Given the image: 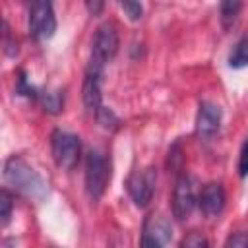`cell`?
Segmentation results:
<instances>
[{
  "label": "cell",
  "instance_id": "1",
  "mask_svg": "<svg viewBox=\"0 0 248 248\" xmlns=\"http://www.w3.org/2000/svg\"><path fill=\"white\" fill-rule=\"evenodd\" d=\"M4 182L8 188H12L16 194L43 202L48 196V184L46 180L21 157L12 155L4 163Z\"/></svg>",
  "mask_w": 248,
  "mask_h": 248
},
{
  "label": "cell",
  "instance_id": "2",
  "mask_svg": "<svg viewBox=\"0 0 248 248\" xmlns=\"http://www.w3.org/2000/svg\"><path fill=\"white\" fill-rule=\"evenodd\" d=\"M110 182V161L99 149H89L85 157V192L91 200H101Z\"/></svg>",
  "mask_w": 248,
  "mask_h": 248
},
{
  "label": "cell",
  "instance_id": "3",
  "mask_svg": "<svg viewBox=\"0 0 248 248\" xmlns=\"http://www.w3.org/2000/svg\"><path fill=\"white\" fill-rule=\"evenodd\" d=\"M118 46H120V37H118L116 25L112 21L101 23L97 27L95 35H93L89 64L91 66H97V68H105V64L116 56Z\"/></svg>",
  "mask_w": 248,
  "mask_h": 248
},
{
  "label": "cell",
  "instance_id": "4",
  "mask_svg": "<svg viewBox=\"0 0 248 248\" xmlns=\"http://www.w3.org/2000/svg\"><path fill=\"white\" fill-rule=\"evenodd\" d=\"M50 151H52L54 163L60 169L74 170L76 165L79 163V155H81L79 136L64 132V130H54L50 136Z\"/></svg>",
  "mask_w": 248,
  "mask_h": 248
},
{
  "label": "cell",
  "instance_id": "5",
  "mask_svg": "<svg viewBox=\"0 0 248 248\" xmlns=\"http://www.w3.org/2000/svg\"><path fill=\"white\" fill-rule=\"evenodd\" d=\"M198 205V194H196V180L190 174H178L174 188H172V200H170V209L172 217L178 223H184L192 211Z\"/></svg>",
  "mask_w": 248,
  "mask_h": 248
},
{
  "label": "cell",
  "instance_id": "6",
  "mask_svg": "<svg viewBox=\"0 0 248 248\" xmlns=\"http://www.w3.org/2000/svg\"><path fill=\"white\" fill-rule=\"evenodd\" d=\"M155 182H157V170L155 167H143L138 170H132L126 178V192L136 203V207H147L155 194Z\"/></svg>",
  "mask_w": 248,
  "mask_h": 248
},
{
  "label": "cell",
  "instance_id": "7",
  "mask_svg": "<svg viewBox=\"0 0 248 248\" xmlns=\"http://www.w3.org/2000/svg\"><path fill=\"white\" fill-rule=\"evenodd\" d=\"M56 31L52 0H33L29 8V35L35 41H46Z\"/></svg>",
  "mask_w": 248,
  "mask_h": 248
},
{
  "label": "cell",
  "instance_id": "8",
  "mask_svg": "<svg viewBox=\"0 0 248 248\" xmlns=\"http://www.w3.org/2000/svg\"><path fill=\"white\" fill-rule=\"evenodd\" d=\"M172 240V225L163 213H149L141 225V246H167Z\"/></svg>",
  "mask_w": 248,
  "mask_h": 248
},
{
  "label": "cell",
  "instance_id": "9",
  "mask_svg": "<svg viewBox=\"0 0 248 248\" xmlns=\"http://www.w3.org/2000/svg\"><path fill=\"white\" fill-rule=\"evenodd\" d=\"M221 120H223L221 107L211 101H202L196 114V136L200 138V141L203 143L213 141L221 130Z\"/></svg>",
  "mask_w": 248,
  "mask_h": 248
},
{
  "label": "cell",
  "instance_id": "10",
  "mask_svg": "<svg viewBox=\"0 0 248 248\" xmlns=\"http://www.w3.org/2000/svg\"><path fill=\"white\" fill-rule=\"evenodd\" d=\"M101 83H103V68L87 64L83 85H81V99L85 108L95 114L103 107V93H101Z\"/></svg>",
  "mask_w": 248,
  "mask_h": 248
},
{
  "label": "cell",
  "instance_id": "11",
  "mask_svg": "<svg viewBox=\"0 0 248 248\" xmlns=\"http://www.w3.org/2000/svg\"><path fill=\"white\" fill-rule=\"evenodd\" d=\"M225 202H227V196H225V188L221 182H209L198 194L200 211L209 219H215L223 213Z\"/></svg>",
  "mask_w": 248,
  "mask_h": 248
},
{
  "label": "cell",
  "instance_id": "12",
  "mask_svg": "<svg viewBox=\"0 0 248 248\" xmlns=\"http://www.w3.org/2000/svg\"><path fill=\"white\" fill-rule=\"evenodd\" d=\"M240 12H242V0H221V4H219V19H221V25H223L225 31L231 29L236 23Z\"/></svg>",
  "mask_w": 248,
  "mask_h": 248
},
{
  "label": "cell",
  "instance_id": "13",
  "mask_svg": "<svg viewBox=\"0 0 248 248\" xmlns=\"http://www.w3.org/2000/svg\"><path fill=\"white\" fill-rule=\"evenodd\" d=\"M39 103H41L45 112L60 114L64 108V93L62 91H45L39 95Z\"/></svg>",
  "mask_w": 248,
  "mask_h": 248
},
{
  "label": "cell",
  "instance_id": "14",
  "mask_svg": "<svg viewBox=\"0 0 248 248\" xmlns=\"http://www.w3.org/2000/svg\"><path fill=\"white\" fill-rule=\"evenodd\" d=\"M229 66L231 68H244L248 66V35H242L236 45L232 46L231 54H229Z\"/></svg>",
  "mask_w": 248,
  "mask_h": 248
},
{
  "label": "cell",
  "instance_id": "15",
  "mask_svg": "<svg viewBox=\"0 0 248 248\" xmlns=\"http://www.w3.org/2000/svg\"><path fill=\"white\" fill-rule=\"evenodd\" d=\"M16 93L17 95H21V97H27V99H35V101H39V95H41V91L27 79V74L23 72V70H19L17 72V83H16Z\"/></svg>",
  "mask_w": 248,
  "mask_h": 248
},
{
  "label": "cell",
  "instance_id": "16",
  "mask_svg": "<svg viewBox=\"0 0 248 248\" xmlns=\"http://www.w3.org/2000/svg\"><path fill=\"white\" fill-rule=\"evenodd\" d=\"M12 209H14V196L8 188H2L0 190V225L2 227H6L10 223Z\"/></svg>",
  "mask_w": 248,
  "mask_h": 248
},
{
  "label": "cell",
  "instance_id": "17",
  "mask_svg": "<svg viewBox=\"0 0 248 248\" xmlns=\"http://www.w3.org/2000/svg\"><path fill=\"white\" fill-rule=\"evenodd\" d=\"M93 116H95V120H97L105 130H116V128H118V124H120L118 116H116L110 108H107V107H101Z\"/></svg>",
  "mask_w": 248,
  "mask_h": 248
},
{
  "label": "cell",
  "instance_id": "18",
  "mask_svg": "<svg viewBox=\"0 0 248 248\" xmlns=\"http://www.w3.org/2000/svg\"><path fill=\"white\" fill-rule=\"evenodd\" d=\"M118 6L132 21H140L143 16V6L140 0H118Z\"/></svg>",
  "mask_w": 248,
  "mask_h": 248
},
{
  "label": "cell",
  "instance_id": "19",
  "mask_svg": "<svg viewBox=\"0 0 248 248\" xmlns=\"http://www.w3.org/2000/svg\"><path fill=\"white\" fill-rule=\"evenodd\" d=\"M2 35H4V39H2V45H4V52H6V56H17V41L16 39H12V33H10V25H8V21H4V31H2Z\"/></svg>",
  "mask_w": 248,
  "mask_h": 248
},
{
  "label": "cell",
  "instance_id": "20",
  "mask_svg": "<svg viewBox=\"0 0 248 248\" xmlns=\"http://www.w3.org/2000/svg\"><path fill=\"white\" fill-rule=\"evenodd\" d=\"M182 248H205L209 246V240L205 236H202L200 232H188L182 240H180Z\"/></svg>",
  "mask_w": 248,
  "mask_h": 248
},
{
  "label": "cell",
  "instance_id": "21",
  "mask_svg": "<svg viewBox=\"0 0 248 248\" xmlns=\"http://www.w3.org/2000/svg\"><path fill=\"white\" fill-rule=\"evenodd\" d=\"M227 248H248V232L246 231H236L231 232L225 240Z\"/></svg>",
  "mask_w": 248,
  "mask_h": 248
},
{
  "label": "cell",
  "instance_id": "22",
  "mask_svg": "<svg viewBox=\"0 0 248 248\" xmlns=\"http://www.w3.org/2000/svg\"><path fill=\"white\" fill-rule=\"evenodd\" d=\"M238 174L242 178L248 176V138L242 143V149H240V155H238Z\"/></svg>",
  "mask_w": 248,
  "mask_h": 248
},
{
  "label": "cell",
  "instance_id": "23",
  "mask_svg": "<svg viewBox=\"0 0 248 248\" xmlns=\"http://www.w3.org/2000/svg\"><path fill=\"white\" fill-rule=\"evenodd\" d=\"M182 165V153H180V147L178 143H174L169 151V169H172L174 172L178 170V167Z\"/></svg>",
  "mask_w": 248,
  "mask_h": 248
},
{
  "label": "cell",
  "instance_id": "24",
  "mask_svg": "<svg viewBox=\"0 0 248 248\" xmlns=\"http://www.w3.org/2000/svg\"><path fill=\"white\" fill-rule=\"evenodd\" d=\"M85 8L91 16H99L105 8V0H85Z\"/></svg>",
  "mask_w": 248,
  "mask_h": 248
},
{
  "label": "cell",
  "instance_id": "25",
  "mask_svg": "<svg viewBox=\"0 0 248 248\" xmlns=\"http://www.w3.org/2000/svg\"><path fill=\"white\" fill-rule=\"evenodd\" d=\"M23 2H29V4H31V2H33V0H23Z\"/></svg>",
  "mask_w": 248,
  "mask_h": 248
}]
</instances>
